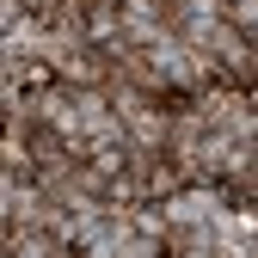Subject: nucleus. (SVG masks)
Returning <instances> with one entry per match:
<instances>
[{"mask_svg":"<svg viewBox=\"0 0 258 258\" xmlns=\"http://www.w3.org/2000/svg\"><path fill=\"white\" fill-rule=\"evenodd\" d=\"M246 99H252V111H258V80H252V86H246Z\"/></svg>","mask_w":258,"mask_h":258,"instance_id":"obj_1","label":"nucleus"}]
</instances>
